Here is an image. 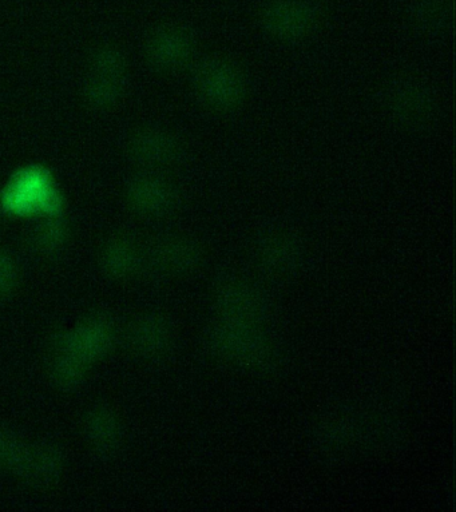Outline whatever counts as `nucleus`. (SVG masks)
<instances>
[{
    "mask_svg": "<svg viewBox=\"0 0 456 512\" xmlns=\"http://www.w3.org/2000/svg\"><path fill=\"white\" fill-rule=\"evenodd\" d=\"M210 351L249 371L264 372L276 363V348L260 325L218 319L208 332Z\"/></svg>",
    "mask_w": 456,
    "mask_h": 512,
    "instance_id": "nucleus-1",
    "label": "nucleus"
},
{
    "mask_svg": "<svg viewBox=\"0 0 456 512\" xmlns=\"http://www.w3.org/2000/svg\"><path fill=\"white\" fill-rule=\"evenodd\" d=\"M128 73V58L120 47L111 43L95 47L87 57L83 101L94 110L116 107L124 97Z\"/></svg>",
    "mask_w": 456,
    "mask_h": 512,
    "instance_id": "nucleus-2",
    "label": "nucleus"
},
{
    "mask_svg": "<svg viewBox=\"0 0 456 512\" xmlns=\"http://www.w3.org/2000/svg\"><path fill=\"white\" fill-rule=\"evenodd\" d=\"M213 297L220 320L261 325L267 315L264 297L247 281H221L214 288Z\"/></svg>",
    "mask_w": 456,
    "mask_h": 512,
    "instance_id": "nucleus-3",
    "label": "nucleus"
},
{
    "mask_svg": "<svg viewBox=\"0 0 456 512\" xmlns=\"http://www.w3.org/2000/svg\"><path fill=\"white\" fill-rule=\"evenodd\" d=\"M319 19V7L311 0H276L261 13L265 30L287 39L311 33Z\"/></svg>",
    "mask_w": 456,
    "mask_h": 512,
    "instance_id": "nucleus-4",
    "label": "nucleus"
},
{
    "mask_svg": "<svg viewBox=\"0 0 456 512\" xmlns=\"http://www.w3.org/2000/svg\"><path fill=\"white\" fill-rule=\"evenodd\" d=\"M126 154L142 168H162L180 158V144L172 134L156 127H142L130 134L125 145Z\"/></svg>",
    "mask_w": 456,
    "mask_h": 512,
    "instance_id": "nucleus-5",
    "label": "nucleus"
},
{
    "mask_svg": "<svg viewBox=\"0 0 456 512\" xmlns=\"http://www.w3.org/2000/svg\"><path fill=\"white\" fill-rule=\"evenodd\" d=\"M196 78L202 97L210 105L229 109V107H235L243 98V81L228 63L222 61L202 63Z\"/></svg>",
    "mask_w": 456,
    "mask_h": 512,
    "instance_id": "nucleus-6",
    "label": "nucleus"
},
{
    "mask_svg": "<svg viewBox=\"0 0 456 512\" xmlns=\"http://www.w3.org/2000/svg\"><path fill=\"white\" fill-rule=\"evenodd\" d=\"M192 51V38L178 26L158 27L149 35L145 45L150 65L160 70H176L185 65Z\"/></svg>",
    "mask_w": 456,
    "mask_h": 512,
    "instance_id": "nucleus-7",
    "label": "nucleus"
},
{
    "mask_svg": "<svg viewBox=\"0 0 456 512\" xmlns=\"http://www.w3.org/2000/svg\"><path fill=\"white\" fill-rule=\"evenodd\" d=\"M125 194L130 208L146 216L168 212L176 201L172 186L153 174L133 177L126 186Z\"/></svg>",
    "mask_w": 456,
    "mask_h": 512,
    "instance_id": "nucleus-8",
    "label": "nucleus"
},
{
    "mask_svg": "<svg viewBox=\"0 0 456 512\" xmlns=\"http://www.w3.org/2000/svg\"><path fill=\"white\" fill-rule=\"evenodd\" d=\"M55 189L45 172L37 169L23 170L17 180L11 182L6 204L14 210L33 209L34 206L55 210Z\"/></svg>",
    "mask_w": 456,
    "mask_h": 512,
    "instance_id": "nucleus-9",
    "label": "nucleus"
},
{
    "mask_svg": "<svg viewBox=\"0 0 456 512\" xmlns=\"http://www.w3.org/2000/svg\"><path fill=\"white\" fill-rule=\"evenodd\" d=\"M386 101L391 113L410 125L426 122L434 107L427 90L411 81L392 83L388 87Z\"/></svg>",
    "mask_w": 456,
    "mask_h": 512,
    "instance_id": "nucleus-10",
    "label": "nucleus"
},
{
    "mask_svg": "<svg viewBox=\"0 0 456 512\" xmlns=\"http://www.w3.org/2000/svg\"><path fill=\"white\" fill-rule=\"evenodd\" d=\"M201 249L186 237H166L150 250V260L156 268L172 275L194 271L201 263Z\"/></svg>",
    "mask_w": 456,
    "mask_h": 512,
    "instance_id": "nucleus-11",
    "label": "nucleus"
},
{
    "mask_svg": "<svg viewBox=\"0 0 456 512\" xmlns=\"http://www.w3.org/2000/svg\"><path fill=\"white\" fill-rule=\"evenodd\" d=\"M370 424L350 416H336L329 418L317 430V442L328 451L343 452L352 450L360 443L375 438L371 434Z\"/></svg>",
    "mask_w": 456,
    "mask_h": 512,
    "instance_id": "nucleus-12",
    "label": "nucleus"
},
{
    "mask_svg": "<svg viewBox=\"0 0 456 512\" xmlns=\"http://www.w3.org/2000/svg\"><path fill=\"white\" fill-rule=\"evenodd\" d=\"M256 257L261 269L268 275L284 276L296 268L299 248L291 236L271 233L261 238L256 248Z\"/></svg>",
    "mask_w": 456,
    "mask_h": 512,
    "instance_id": "nucleus-13",
    "label": "nucleus"
},
{
    "mask_svg": "<svg viewBox=\"0 0 456 512\" xmlns=\"http://www.w3.org/2000/svg\"><path fill=\"white\" fill-rule=\"evenodd\" d=\"M142 254L137 242L128 236H116L107 241L102 252L103 267L111 275L124 276L136 271Z\"/></svg>",
    "mask_w": 456,
    "mask_h": 512,
    "instance_id": "nucleus-14",
    "label": "nucleus"
},
{
    "mask_svg": "<svg viewBox=\"0 0 456 512\" xmlns=\"http://www.w3.org/2000/svg\"><path fill=\"white\" fill-rule=\"evenodd\" d=\"M170 329L164 319L148 316L138 321L133 329V344L138 352L146 356H158L168 349Z\"/></svg>",
    "mask_w": 456,
    "mask_h": 512,
    "instance_id": "nucleus-15",
    "label": "nucleus"
},
{
    "mask_svg": "<svg viewBox=\"0 0 456 512\" xmlns=\"http://www.w3.org/2000/svg\"><path fill=\"white\" fill-rule=\"evenodd\" d=\"M412 18L424 30L446 29L452 18V0H416Z\"/></svg>",
    "mask_w": 456,
    "mask_h": 512,
    "instance_id": "nucleus-16",
    "label": "nucleus"
},
{
    "mask_svg": "<svg viewBox=\"0 0 456 512\" xmlns=\"http://www.w3.org/2000/svg\"><path fill=\"white\" fill-rule=\"evenodd\" d=\"M67 228L59 220H47L39 224L31 236V245L42 254H54L63 248L67 240Z\"/></svg>",
    "mask_w": 456,
    "mask_h": 512,
    "instance_id": "nucleus-17",
    "label": "nucleus"
},
{
    "mask_svg": "<svg viewBox=\"0 0 456 512\" xmlns=\"http://www.w3.org/2000/svg\"><path fill=\"white\" fill-rule=\"evenodd\" d=\"M17 280V265L11 254L0 249V296L14 287Z\"/></svg>",
    "mask_w": 456,
    "mask_h": 512,
    "instance_id": "nucleus-18",
    "label": "nucleus"
}]
</instances>
